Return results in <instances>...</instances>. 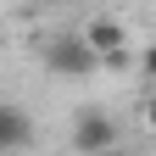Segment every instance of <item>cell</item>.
Here are the masks:
<instances>
[{
  "instance_id": "cell-1",
  "label": "cell",
  "mask_w": 156,
  "mask_h": 156,
  "mask_svg": "<svg viewBox=\"0 0 156 156\" xmlns=\"http://www.w3.org/2000/svg\"><path fill=\"white\" fill-rule=\"evenodd\" d=\"M34 50H39V62H45L50 78H89V73H101V50H95L84 34H67V28L45 34Z\"/></svg>"
},
{
  "instance_id": "cell-2",
  "label": "cell",
  "mask_w": 156,
  "mask_h": 156,
  "mask_svg": "<svg viewBox=\"0 0 156 156\" xmlns=\"http://www.w3.org/2000/svg\"><path fill=\"white\" fill-rule=\"evenodd\" d=\"M73 145L84 151V156H112L117 151V117L101 112V106H84L73 117Z\"/></svg>"
},
{
  "instance_id": "cell-3",
  "label": "cell",
  "mask_w": 156,
  "mask_h": 156,
  "mask_svg": "<svg viewBox=\"0 0 156 156\" xmlns=\"http://www.w3.org/2000/svg\"><path fill=\"white\" fill-rule=\"evenodd\" d=\"M78 34L101 50V67H128V62H134V56H128V28L117 23V17H89Z\"/></svg>"
},
{
  "instance_id": "cell-4",
  "label": "cell",
  "mask_w": 156,
  "mask_h": 156,
  "mask_svg": "<svg viewBox=\"0 0 156 156\" xmlns=\"http://www.w3.org/2000/svg\"><path fill=\"white\" fill-rule=\"evenodd\" d=\"M28 140H34V123H28V112L17 106V101H0V156L23 151Z\"/></svg>"
},
{
  "instance_id": "cell-5",
  "label": "cell",
  "mask_w": 156,
  "mask_h": 156,
  "mask_svg": "<svg viewBox=\"0 0 156 156\" xmlns=\"http://www.w3.org/2000/svg\"><path fill=\"white\" fill-rule=\"evenodd\" d=\"M140 73H145V78H156V45H151V50L140 56Z\"/></svg>"
},
{
  "instance_id": "cell-6",
  "label": "cell",
  "mask_w": 156,
  "mask_h": 156,
  "mask_svg": "<svg viewBox=\"0 0 156 156\" xmlns=\"http://www.w3.org/2000/svg\"><path fill=\"white\" fill-rule=\"evenodd\" d=\"M145 123H151V134H156V95L145 101Z\"/></svg>"
}]
</instances>
